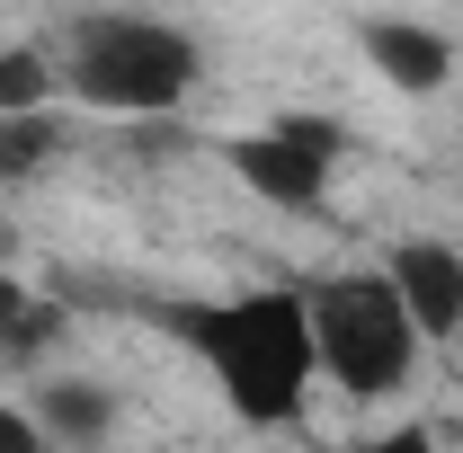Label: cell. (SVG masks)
Segmentation results:
<instances>
[{
  "label": "cell",
  "mask_w": 463,
  "mask_h": 453,
  "mask_svg": "<svg viewBox=\"0 0 463 453\" xmlns=\"http://www.w3.org/2000/svg\"><path fill=\"white\" fill-rule=\"evenodd\" d=\"M36 409V427H45V445H108V427H116V400L99 392V383H45V392L27 400Z\"/></svg>",
  "instance_id": "cell-7"
},
{
  "label": "cell",
  "mask_w": 463,
  "mask_h": 453,
  "mask_svg": "<svg viewBox=\"0 0 463 453\" xmlns=\"http://www.w3.org/2000/svg\"><path fill=\"white\" fill-rule=\"evenodd\" d=\"M0 453H54L45 427H36V409H9V400H0Z\"/></svg>",
  "instance_id": "cell-11"
},
{
  "label": "cell",
  "mask_w": 463,
  "mask_h": 453,
  "mask_svg": "<svg viewBox=\"0 0 463 453\" xmlns=\"http://www.w3.org/2000/svg\"><path fill=\"white\" fill-rule=\"evenodd\" d=\"M330 161H339V125H321V116H277L268 134H241L232 143V178L259 205H303V214L321 205Z\"/></svg>",
  "instance_id": "cell-4"
},
{
  "label": "cell",
  "mask_w": 463,
  "mask_h": 453,
  "mask_svg": "<svg viewBox=\"0 0 463 453\" xmlns=\"http://www.w3.org/2000/svg\"><path fill=\"white\" fill-rule=\"evenodd\" d=\"M54 143H62L54 116H0V178H27Z\"/></svg>",
  "instance_id": "cell-10"
},
{
  "label": "cell",
  "mask_w": 463,
  "mask_h": 453,
  "mask_svg": "<svg viewBox=\"0 0 463 453\" xmlns=\"http://www.w3.org/2000/svg\"><path fill=\"white\" fill-rule=\"evenodd\" d=\"M170 329L205 356L214 392L250 427H286L294 409H303V383L321 374L312 365L303 293H286V284H259V293H232V302H178Z\"/></svg>",
  "instance_id": "cell-1"
},
{
  "label": "cell",
  "mask_w": 463,
  "mask_h": 453,
  "mask_svg": "<svg viewBox=\"0 0 463 453\" xmlns=\"http://www.w3.org/2000/svg\"><path fill=\"white\" fill-rule=\"evenodd\" d=\"M0 258H9V231H0Z\"/></svg>",
  "instance_id": "cell-13"
},
{
  "label": "cell",
  "mask_w": 463,
  "mask_h": 453,
  "mask_svg": "<svg viewBox=\"0 0 463 453\" xmlns=\"http://www.w3.org/2000/svg\"><path fill=\"white\" fill-rule=\"evenodd\" d=\"M365 62L410 89V98H428V89H446V71H455V45L437 36V27H419V18H374L365 27Z\"/></svg>",
  "instance_id": "cell-6"
},
{
  "label": "cell",
  "mask_w": 463,
  "mask_h": 453,
  "mask_svg": "<svg viewBox=\"0 0 463 453\" xmlns=\"http://www.w3.org/2000/svg\"><path fill=\"white\" fill-rule=\"evenodd\" d=\"M62 338V311L45 302V293H27L18 276H0V347L9 356H36V347Z\"/></svg>",
  "instance_id": "cell-8"
},
{
  "label": "cell",
  "mask_w": 463,
  "mask_h": 453,
  "mask_svg": "<svg viewBox=\"0 0 463 453\" xmlns=\"http://www.w3.org/2000/svg\"><path fill=\"white\" fill-rule=\"evenodd\" d=\"M54 98V62L36 45H0V116H45Z\"/></svg>",
  "instance_id": "cell-9"
},
{
  "label": "cell",
  "mask_w": 463,
  "mask_h": 453,
  "mask_svg": "<svg viewBox=\"0 0 463 453\" xmlns=\"http://www.w3.org/2000/svg\"><path fill=\"white\" fill-rule=\"evenodd\" d=\"M383 276L402 293V311L419 320V338H455L463 329V258L446 240H402Z\"/></svg>",
  "instance_id": "cell-5"
},
{
  "label": "cell",
  "mask_w": 463,
  "mask_h": 453,
  "mask_svg": "<svg viewBox=\"0 0 463 453\" xmlns=\"http://www.w3.org/2000/svg\"><path fill=\"white\" fill-rule=\"evenodd\" d=\"M356 453H437V436L428 427H383V436H365Z\"/></svg>",
  "instance_id": "cell-12"
},
{
  "label": "cell",
  "mask_w": 463,
  "mask_h": 453,
  "mask_svg": "<svg viewBox=\"0 0 463 453\" xmlns=\"http://www.w3.org/2000/svg\"><path fill=\"white\" fill-rule=\"evenodd\" d=\"M303 320H312V365L356 400H383L410 383L419 365V320L402 311L392 276H330L303 293Z\"/></svg>",
  "instance_id": "cell-3"
},
{
  "label": "cell",
  "mask_w": 463,
  "mask_h": 453,
  "mask_svg": "<svg viewBox=\"0 0 463 453\" xmlns=\"http://www.w3.org/2000/svg\"><path fill=\"white\" fill-rule=\"evenodd\" d=\"M62 80H71V98H90V107H108V116H170L196 89V45H187V27H170V18H125V9H108V18H80Z\"/></svg>",
  "instance_id": "cell-2"
}]
</instances>
